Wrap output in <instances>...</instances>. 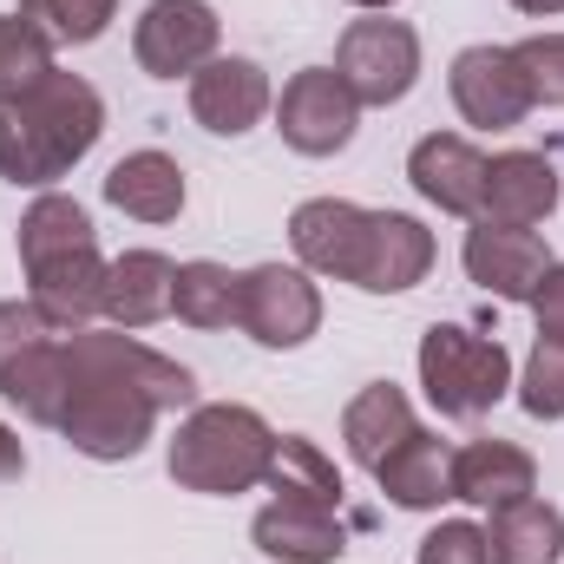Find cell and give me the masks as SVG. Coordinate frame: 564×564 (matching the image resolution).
Masks as SVG:
<instances>
[{
  "mask_svg": "<svg viewBox=\"0 0 564 564\" xmlns=\"http://www.w3.org/2000/svg\"><path fill=\"white\" fill-rule=\"evenodd\" d=\"M0 394L33 426H53L86 459H139L151 426L177 408H197V381L184 361L144 348L126 328H73L33 341Z\"/></svg>",
  "mask_w": 564,
  "mask_h": 564,
  "instance_id": "1",
  "label": "cell"
},
{
  "mask_svg": "<svg viewBox=\"0 0 564 564\" xmlns=\"http://www.w3.org/2000/svg\"><path fill=\"white\" fill-rule=\"evenodd\" d=\"M289 250L308 276L355 282L368 295H401L433 270V230L408 210H368L348 197H308L289 217Z\"/></svg>",
  "mask_w": 564,
  "mask_h": 564,
  "instance_id": "2",
  "label": "cell"
},
{
  "mask_svg": "<svg viewBox=\"0 0 564 564\" xmlns=\"http://www.w3.org/2000/svg\"><path fill=\"white\" fill-rule=\"evenodd\" d=\"M20 270H26V295L33 308L73 335V328H93L106 315V257H99V230L86 217L79 197L66 191H40L20 217Z\"/></svg>",
  "mask_w": 564,
  "mask_h": 564,
  "instance_id": "3",
  "label": "cell"
},
{
  "mask_svg": "<svg viewBox=\"0 0 564 564\" xmlns=\"http://www.w3.org/2000/svg\"><path fill=\"white\" fill-rule=\"evenodd\" d=\"M99 132H106L99 86L53 66L46 79H33L20 99L0 106V177L26 184V191H46L99 144Z\"/></svg>",
  "mask_w": 564,
  "mask_h": 564,
  "instance_id": "4",
  "label": "cell"
},
{
  "mask_svg": "<svg viewBox=\"0 0 564 564\" xmlns=\"http://www.w3.org/2000/svg\"><path fill=\"white\" fill-rule=\"evenodd\" d=\"M276 440L282 433L263 421L257 408H243V401H210V408H191V414L177 421L164 466H171V479H177L184 492L237 499V492H250V486L270 479Z\"/></svg>",
  "mask_w": 564,
  "mask_h": 564,
  "instance_id": "5",
  "label": "cell"
},
{
  "mask_svg": "<svg viewBox=\"0 0 564 564\" xmlns=\"http://www.w3.org/2000/svg\"><path fill=\"white\" fill-rule=\"evenodd\" d=\"M421 388L433 414L446 421H479L512 394V355L499 335L459 328V322H433L421 335Z\"/></svg>",
  "mask_w": 564,
  "mask_h": 564,
  "instance_id": "6",
  "label": "cell"
},
{
  "mask_svg": "<svg viewBox=\"0 0 564 564\" xmlns=\"http://www.w3.org/2000/svg\"><path fill=\"white\" fill-rule=\"evenodd\" d=\"M335 73L361 106H401L421 79V33L388 13L348 20V33L335 46Z\"/></svg>",
  "mask_w": 564,
  "mask_h": 564,
  "instance_id": "7",
  "label": "cell"
},
{
  "mask_svg": "<svg viewBox=\"0 0 564 564\" xmlns=\"http://www.w3.org/2000/svg\"><path fill=\"white\" fill-rule=\"evenodd\" d=\"M237 328L263 348H302L322 328V289L302 263H257L237 276Z\"/></svg>",
  "mask_w": 564,
  "mask_h": 564,
  "instance_id": "8",
  "label": "cell"
},
{
  "mask_svg": "<svg viewBox=\"0 0 564 564\" xmlns=\"http://www.w3.org/2000/svg\"><path fill=\"white\" fill-rule=\"evenodd\" d=\"M355 126H361V99L341 86L335 66H302L276 99V132L289 151L302 158H335L355 144Z\"/></svg>",
  "mask_w": 564,
  "mask_h": 564,
  "instance_id": "9",
  "label": "cell"
},
{
  "mask_svg": "<svg viewBox=\"0 0 564 564\" xmlns=\"http://www.w3.org/2000/svg\"><path fill=\"white\" fill-rule=\"evenodd\" d=\"M446 86H453L459 119L479 126V132H512V126H525L539 112L532 79H525L512 46H466V53H453Z\"/></svg>",
  "mask_w": 564,
  "mask_h": 564,
  "instance_id": "10",
  "label": "cell"
},
{
  "mask_svg": "<svg viewBox=\"0 0 564 564\" xmlns=\"http://www.w3.org/2000/svg\"><path fill=\"white\" fill-rule=\"evenodd\" d=\"M224 20L210 0H151L132 26V59L151 79H191L197 66L217 59Z\"/></svg>",
  "mask_w": 564,
  "mask_h": 564,
  "instance_id": "11",
  "label": "cell"
},
{
  "mask_svg": "<svg viewBox=\"0 0 564 564\" xmlns=\"http://www.w3.org/2000/svg\"><path fill=\"white\" fill-rule=\"evenodd\" d=\"M276 93H270V73L243 53H217L210 66L191 73V119L217 139H243L270 119Z\"/></svg>",
  "mask_w": 564,
  "mask_h": 564,
  "instance_id": "12",
  "label": "cell"
},
{
  "mask_svg": "<svg viewBox=\"0 0 564 564\" xmlns=\"http://www.w3.org/2000/svg\"><path fill=\"white\" fill-rule=\"evenodd\" d=\"M466 276L479 282L486 295L499 302H532L539 282L552 270V250L539 230H506V224H473L466 230V250H459Z\"/></svg>",
  "mask_w": 564,
  "mask_h": 564,
  "instance_id": "13",
  "label": "cell"
},
{
  "mask_svg": "<svg viewBox=\"0 0 564 564\" xmlns=\"http://www.w3.org/2000/svg\"><path fill=\"white\" fill-rule=\"evenodd\" d=\"M558 164L545 151H499L486 158V191H479V217L473 224H506V230H532L558 210Z\"/></svg>",
  "mask_w": 564,
  "mask_h": 564,
  "instance_id": "14",
  "label": "cell"
},
{
  "mask_svg": "<svg viewBox=\"0 0 564 564\" xmlns=\"http://www.w3.org/2000/svg\"><path fill=\"white\" fill-rule=\"evenodd\" d=\"M408 184L421 191L433 210L446 217H479V191H486V151L459 132H426L408 151Z\"/></svg>",
  "mask_w": 564,
  "mask_h": 564,
  "instance_id": "15",
  "label": "cell"
},
{
  "mask_svg": "<svg viewBox=\"0 0 564 564\" xmlns=\"http://www.w3.org/2000/svg\"><path fill=\"white\" fill-rule=\"evenodd\" d=\"M250 539H257L263 558H276V564H335L348 552L341 512L308 506V499H270V506L250 519Z\"/></svg>",
  "mask_w": 564,
  "mask_h": 564,
  "instance_id": "16",
  "label": "cell"
},
{
  "mask_svg": "<svg viewBox=\"0 0 564 564\" xmlns=\"http://www.w3.org/2000/svg\"><path fill=\"white\" fill-rule=\"evenodd\" d=\"M539 492V459L525 453V446H512V440H466V446H453V499H466V506H486V512H499V506H512V499H532Z\"/></svg>",
  "mask_w": 564,
  "mask_h": 564,
  "instance_id": "17",
  "label": "cell"
},
{
  "mask_svg": "<svg viewBox=\"0 0 564 564\" xmlns=\"http://www.w3.org/2000/svg\"><path fill=\"white\" fill-rule=\"evenodd\" d=\"M171 289H177V263L164 250H126V257H112V270H106V322L126 328V335H139V328L171 315Z\"/></svg>",
  "mask_w": 564,
  "mask_h": 564,
  "instance_id": "18",
  "label": "cell"
},
{
  "mask_svg": "<svg viewBox=\"0 0 564 564\" xmlns=\"http://www.w3.org/2000/svg\"><path fill=\"white\" fill-rule=\"evenodd\" d=\"M375 479H381V492H388L401 512H433V506L453 499V446H446L440 433L414 426V433L375 466Z\"/></svg>",
  "mask_w": 564,
  "mask_h": 564,
  "instance_id": "19",
  "label": "cell"
},
{
  "mask_svg": "<svg viewBox=\"0 0 564 564\" xmlns=\"http://www.w3.org/2000/svg\"><path fill=\"white\" fill-rule=\"evenodd\" d=\"M106 204L139 217V224H171L184 210V171L164 151H126L106 171Z\"/></svg>",
  "mask_w": 564,
  "mask_h": 564,
  "instance_id": "20",
  "label": "cell"
},
{
  "mask_svg": "<svg viewBox=\"0 0 564 564\" xmlns=\"http://www.w3.org/2000/svg\"><path fill=\"white\" fill-rule=\"evenodd\" d=\"M414 426H421L414 421V401H408L394 381H368V388L341 408V440H348V453H355L368 473H375Z\"/></svg>",
  "mask_w": 564,
  "mask_h": 564,
  "instance_id": "21",
  "label": "cell"
},
{
  "mask_svg": "<svg viewBox=\"0 0 564 564\" xmlns=\"http://www.w3.org/2000/svg\"><path fill=\"white\" fill-rule=\"evenodd\" d=\"M486 552L492 564H558L564 558V512L552 499H512L492 512L486 525Z\"/></svg>",
  "mask_w": 564,
  "mask_h": 564,
  "instance_id": "22",
  "label": "cell"
},
{
  "mask_svg": "<svg viewBox=\"0 0 564 564\" xmlns=\"http://www.w3.org/2000/svg\"><path fill=\"white\" fill-rule=\"evenodd\" d=\"M263 486H270L276 499H308V506L341 512V473H335V459H328L308 433H282L276 440V466H270Z\"/></svg>",
  "mask_w": 564,
  "mask_h": 564,
  "instance_id": "23",
  "label": "cell"
},
{
  "mask_svg": "<svg viewBox=\"0 0 564 564\" xmlns=\"http://www.w3.org/2000/svg\"><path fill=\"white\" fill-rule=\"evenodd\" d=\"M171 315L191 322V328H230L237 322V270L197 257V263H177V289H171Z\"/></svg>",
  "mask_w": 564,
  "mask_h": 564,
  "instance_id": "24",
  "label": "cell"
},
{
  "mask_svg": "<svg viewBox=\"0 0 564 564\" xmlns=\"http://www.w3.org/2000/svg\"><path fill=\"white\" fill-rule=\"evenodd\" d=\"M53 73V40L26 13H0V106Z\"/></svg>",
  "mask_w": 564,
  "mask_h": 564,
  "instance_id": "25",
  "label": "cell"
},
{
  "mask_svg": "<svg viewBox=\"0 0 564 564\" xmlns=\"http://www.w3.org/2000/svg\"><path fill=\"white\" fill-rule=\"evenodd\" d=\"M20 13H26L53 46H93V40L112 26L119 0H20Z\"/></svg>",
  "mask_w": 564,
  "mask_h": 564,
  "instance_id": "26",
  "label": "cell"
},
{
  "mask_svg": "<svg viewBox=\"0 0 564 564\" xmlns=\"http://www.w3.org/2000/svg\"><path fill=\"white\" fill-rule=\"evenodd\" d=\"M512 388H519V408L532 421H564V348L558 341H539Z\"/></svg>",
  "mask_w": 564,
  "mask_h": 564,
  "instance_id": "27",
  "label": "cell"
},
{
  "mask_svg": "<svg viewBox=\"0 0 564 564\" xmlns=\"http://www.w3.org/2000/svg\"><path fill=\"white\" fill-rule=\"evenodd\" d=\"M525 79H532V99L539 106H564V33H532L512 46Z\"/></svg>",
  "mask_w": 564,
  "mask_h": 564,
  "instance_id": "28",
  "label": "cell"
},
{
  "mask_svg": "<svg viewBox=\"0 0 564 564\" xmlns=\"http://www.w3.org/2000/svg\"><path fill=\"white\" fill-rule=\"evenodd\" d=\"M414 564H492L486 552V525H473V519H446V525H433L421 539V552Z\"/></svg>",
  "mask_w": 564,
  "mask_h": 564,
  "instance_id": "29",
  "label": "cell"
},
{
  "mask_svg": "<svg viewBox=\"0 0 564 564\" xmlns=\"http://www.w3.org/2000/svg\"><path fill=\"white\" fill-rule=\"evenodd\" d=\"M46 335H59V328L33 308V295H7V302H0V375H7L33 341H46Z\"/></svg>",
  "mask_w": 564,
  "mask_h": 564,
  "instance_id": "30",
  "label": "cell"
},
{
  "mask_svg": "<svg viewBox=\"0 0 564 564\" xmlns=\"http://www.w3.org/2000/svg\"><path fill=\"white\" fill-rule=\"evenodd\" d=\"M532 315H539V341H558L564 348V263L545 270L539 295H532Z\"/></svg>",
  "mask_w": 564,
  "mask_h": 564,
  "instance_id": "31",
  "label": "cell"
},
{
  "mask_svg": "<svg viewBox=\"0 0 564 564\" xmlns=\"http://www.w3.org/2000/svg\"><path fill=\"white\" fill-rule=\"evenodd\" d=\"M26 473V446H20V433L0 421V479H20Z\"/></svg>",
  "mask_w": 564,
  "mask_h": 564,
  "instance_id": "32",
  "label": "cell"
},
{
  "mask_svg": "<svg viewBox=\"0 0 564 564\" xmlns=\"http://www.w3.org/2000/svg\"><path fill=\"white\" fill-rule=\"evenodd\" d=\"M519 13H532V20H552V13H564V0H512Z\"/></svg>",
  "mask_w": 564,
  "mask_h": 564,
  "instance_id": "33",
  "label": "cell"
},
{
  "mask_svg": "<svg viewBox=\"0 0 564 564\" xmlns=\"http://www.w3.org/2000/svg\"><path fill=\"white\" fill-rule=\"evenodd\" d=\"M355 7H368V13H388V7H394V0H355Z\"/></svg>",
  "mask_w": 564,
  "mask_h": 564,
  "instance_id": "34",
  "label": "cell"
}]
</instances>
